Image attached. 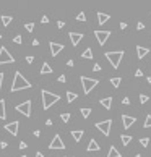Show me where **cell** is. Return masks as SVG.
<instances>
[{
	"instance_id": "obj_1",
	"label": "cell",
	"mask_w": 151,
	"mask_h": 157,
	"mask_svg": "<svg viewBox=\"0 0 151 157\" xmlns=\"http://www.w3.org/2000/svg\"><path fill=\"white\" fill-rule=\"evenodd\" d=\"M31 88V83L28 80H26L25 76H23L20 71H16L15 73V78H13V83H12V88H10V91L12 93H16V91H23V89H29Z\"/></svg>"
},
{
	"instance_id": "obj_2",
	"label": "cell",
	"mask_w": 151,
	"mask_h": 157,
	"mask_svg": "<svg viewBox=\"0 0 151 157\" xmlns=\"http://www.w3.org/2000/svg\"><path fill=\"white\" fill-rule=\"evenodd\" d=\"M41 97H42V109L47 110V109H50L55 102H59L60 96L59 94H52V93H49V91L42 89L41 91Z\"/></svg>"
},
{
	"instance_id": "obj_3",
	"label": "cell",
	"mask_w": 151,
	"mask_h": 157,
	"mask_svg": "<svg viewBox=\"0 0 151 157\" xmlns=\"http://www.w3.org/2000/svg\"><path fill=\"white\" fill-rule=\"evenodd\" d=\"M80 81H81V86H83V93L85 94H90L91 91L99 84L98 80H94V78H86V76H81Z\"/></svg>"
},
{
	"instance_id": "obj_4",
	"label": "cell",
	"mask_w": 151,
	"mask_h": 157,
	"mask_svg": "<svg viewBox=\"0 0 151 157\" xmlns=\"http://www.w3.org/2000/svg\"><path fill=\"white\" fill-rule=\"evenodd\" d=\"M106 59L111 62V65L114 68H117L120 65L122 59H123V50H117V52H106Z\"/></svg>"
},
{
	"instance_id": "obj_5",
	"label": "cell",
	"mask_w": 151,
	"mask_h": 157,
	"mask_svg": "<svg viewBox=\"0 0 151 157\" xmlns=\"http://www.w3.org/2000/svg\"><path fill=\"white\" fill-rule=\"evenodd\" d=\"M31 101H25V102H21V104H18L15 107V110L16 112H20L21 115H25V117H31Z\"/></svg>"
},
{
	"instance_id": "obj_6",
	"label": "cell",
	"mask_w": 151,
	"mask_h": 157,
	"mask_svg": "<svg viewBox=\"0 0 151 157\" xmlns=\"http://www.w3.org/2000/svg\"><path fill=\"white\" fill-rule=\"evenodd\" d=\"M13 62H15V57L7 50V47H0V65L13 63Z\"/></svg>"
},
{
	"instance_id": "obj_7",
	"label": "cell",
	"mask_w": 151,
	"mask_h": 157,
	"mask_svg": "<svg viewBox=\"0 0 151 157\" xmlns=\"http://www.w3.org/2000/svg\"><path fill=\"white\" fill-rule=\"evenodd\" d=\"M111 126H112V120H104V122H98V123H96V128H98L104 136L111 135Z\"/></svg>"
},
{
	"instance_id": "obj_8",
	"label": "cell",
	"mask_w": 151,
	"mask_h": 157,
	"mask_svg": "<svg viewBox=\"0 0 151 157\" xmlns=\"http://www.w3.org/2000/svg\"><path fill=\"white\" fill-rule=\"evenodd\" d=\"M49 149L50 151H62V149H65V143L62 141L60 135H55L52 139V143L49 144Z\"/></svg>"
},
{
	"instance_id": "obj_9",
	"label": "cell",
	"mask_w": 151,
	"mask_h": 157,
	"mask_svg": "<svg viewBox=\"0 0 151 157\" xmlns=\"http://www.w3.org/2000/svg\"><path fill=\"white\" fill-rule=\"evenodd\" d=\"M94 36H96V39H98L99 46H104V44L107 42L109 36H111V31H101V29H98V31H94Z\"/></svg>"
},
{
	"instance_id": "obj_10",
	"label": "cell",
	"mask_w": 151,
	"mask_h": 157,
	"mask_svg": "<svg viewBox=\"0 0 151 157\" xmlns=\"http://www.w3.org/2000/svg\"><path fill=\"white\" fill-rule=\"evenodd\" d=\"M18 128H20V122L18 120H13V122H10V123L5 125V130L10 133V135H13V136L18 135Z\"/></svg>"
},
{
	"instance_id": "obj_11",
	"label": "cell",
	"mask_w": 151,
	"mask_h": 157,
	"mask_svg": "<svg viewBox=\"0 0 151 157\" xmlns=\"http://www.w3.org/2000/svg\"><path fill=\"white\" fill-rule=\"evenodd\" d=\"M49 47H50V54H52V57H57V55L62 52V50H63V46H62V44L52 42V41L49 42Z\"/></svg>"
},
{
	"instance_id": "obj_12",
	"label": "cell",
	"mask_w": 151,
	"mask_h": 157,
	"mask_svg": "<svg viewBox=\"0 0 151 157\" xmlns=\"http://www.w3.org/2000/svg\"><path fill=\"white\" fill-rule=\"evenodd\" d=\"M136 122L135 117H130V115H122V123H123V128H130L133 126V123Z\"/></svg>"
},
{
	"instance_id": "obj_13",
	"label": "cell",
	"mask_w": 151,
	"mask_h": 157,
	"mask_svg": "<svg viewBox=\"0 0 151 157\" xmlns=\"http://www.w3.org/2000/svg\"><path fill=\"white\" fill-rule=\"evenodd\" d=\"M68 36H70V41H71V44H73V46H78V44H80V41L83 39V34H81V33H70Z\"/></svg>"
},
{
	"instance_id": "obj_14",
	"label": "cell",
	"mask_w": 151,
	"mask_h": 157,
	"mask_svg": "<svg viewBox=\"0 0 151 157\" xmlns=\"http://www.w3.org/2000/svg\"><path fill=\"white\" fill-rule=\"evenodd\" d=\"M150 54L148 47H142V46H136V55H138L140 60H143V57H146Z\"/></svg>"
},
{
	"instance_id": "obj_15",
	"label": "cell",
	"mask_w": 151,
	"mask_h": 157,
	"mask_svg": "<svg viewBox=\"0 0 151 157\" xmlns=\"http://www.w3.org/2000/svg\"><path fill=\"white\" fill-rule=\"evenodd\" d=\"M86 151H88V152H96V151H99V144H98V141H96L94 138H91V141L88 143Z\"/></svg>"
},
{
	"instance_id": "obj_16",
	"label": "cell",
	"mask_w": 151,
	"mask_h": 157,
	"mask_svg": "<svg viewBox=\"0 0 151 157\" xmlns=\"http://www.w3.org/2000/svg\"><path fill=\"white\" fill-rule=\"evenodd\" d=\"M101 105L106 109V110H111V107H112V97L109 96V97H104V99H101Z\"/></svg>"
},
{
	"instance_id": "obj_17",
	"label": "cell",
	"mask_w": 151,
	"mask_h": 157,
	"mask_svg": "<svg viewBox=\"0 0 151 157\" xmlns=\"http://www.w3.org/2000/svg\"><path fill=\"white\" fill-rule=\"evenodd\" d=\"M109 20H111V16H109L107 13H102V12L98 13V23L99 25H104V23H107Z\"/></svg>"
},
{
	"instance_id": "obj_18",
	"label": "cell",
	"mask_w": 151,
	"mask_h": 157,
	"mask_svg": "<svg viewBox=\"0 0 151 157\" xmlns=\"http://www.w3.org/2000/svg\"><path fill=\"white\" fill-rule=\"evenodd\" d=\"M83 135H85L83 130H73V131H71V136H73V139H75L77 143H80V141H81Z\"/></svg>"
},
{
	"instance_id": "obj_19",
	"label": "cell",
	"mask_w": 151,
	"mask_h": 157,
	"mask_svg": "<svg viewBox=\"0 0 151 157\" xmlns=\"http://www.w3.org/2000/svg\"><path fill=\"white\" fill-rule=\"evenodd\" d=\"M107 157H122V154H120V151H117L115 146H111L109 152H107Z\"/></svg>"
},
{
	"instance_id": "obj_20",
	"label": "cell",
	"mask_w": 151,
	"mask_h": 157,
	"mask_svg": "<svg viewBox=\"0 0 151 157\" xmlns=\"http://www.w3.org/2000/svg\"><path fill=\"white\" fill-rule=\"evenodd\" d=\"M7 118V112H5V101L0 99V120H5Z\"/></svg>"
},
{
	"instance_id": "obj_21",
	"label": "cell",
	"mask_w": 151,
	"mask_h": 157,
	"mask_svg": "<svg viewBox=\"0 0 151 157\" xmlns=\"http://www.w3.org/2000/svg\"><path fill=\"white\" fill-rule=\"evenodd\" d=\"M47 73H52V67H50L47 62H44L42 68H41V75H47Z\"/></svg>"
},
{
	"instance_id": "obj_22",
	"label": "cell",
	"mask_w": 151,
	"mask_h": 157,
	"mask_svg": "<svg viewBox=\"0 0 151 157\" xmlns=\"http://www.w3.org/2000/svg\"><path fill=\"white\" fill-rule=\"evenodd\" d=\"M81 59H86V60H93V50L91 47H88L83 54H81Z\"/></svg>"
},
{
	"instance_id": "obj_23",
	"label": "cell",
	"mask_w": 151,
	"mask_h": 157,
	"mask_svg": "<svg viewBox=\"0 0 151 157\" xmlns=\"http://www.w3.org/2000/svg\"><path fill=\"white\" fill-rule=\"evenodd\" d=\"M120 139H122V144L123 146H128L130 143H132V136H130V135H122Z\"/></svg>"
},
{
	"instance_id": "obj_24",
	"label": "cell",
	"mask_w": 151,
	"mask_h": 157,
	"mask_svg": "<svg viewBox=\"0 0 151 157\" xmlns=\"http://www.w3.org/2000/svg\"><path fill=\"white\" fill-rule=\"evenodd\" d=\"M120 83H122V78H119V76H117V78H111V84L115 88V89L120 86Z\"/></svg>"
},
{
	"instance_id": "obj_25",
	"label": "cell",
	"mask_w": 151,
	"mask_h": 157,
	"mask_svg": "<svg viewBox=\"0 0 151 157\" xmlns=\"http://www.w3.org/2000/svg\"><path fill=\"white\" fill-rule=\"evenodd\" d=\"M75 99H78V96L75 93H70V91H68V93H67V102H68V104H71Z\"/></svg>"
},
{
	"instance_id": "obj_26",
	"label": "cell",
	"mask_w": 151,
	"mask_h": 157,
	"mask_svg": "<svg viewBox=\"0 0 151 157\" xmlns=\"http://www.w3.org/2000/svg\"><path fill=\"white\" fill-rule=\"evenodd\" d=\"M0 20H2L3 26H8V25H10V23H12V21H13V18H12V16H5V15H3V16H2V18H0Z\"/></svg>"
},
{
	"instance_id": "obj_27",
	"label": "cell",
	"mask_w": 151,
	"mask_h": 157,
	"mask_svg": "<svg viewBox=\"0 0 151 157\" xmlns=\"http://www.w3.org/2000/svg\"><path fill=\"white\" fill-rule=\"evenodd\" d=\"M81 115H83V118H88V117H90V115H91V109H88V107H85V109H81Z\"/></svg>"
},
{
	"instance_id": "obj_28",
	"label": "cell",
	"mask_w": 151,
	"mask_h": 157,
	"mask_svg": "<svg viewBox=\"0 0 151 157\" xmlns=\"http://www.w3.org/2000/svg\"><path fill=\"white\" fill-rule=\"evenodd\" d=\"M70 117H71V115L68 114V112H63V114H60V118H62V122H63V123H67V122L70 120Z\"/></svg>"
},
{
	"instance_id": "obj_29",
	"label": "cell",
	"mask_w": 151,
	"mask_h": 157,
	"mask_svg": "<svg viewBox=\"0 0 151 157\" xmlns=\"http://www.w3.org/2000/svg\"><path fill=\"white\" fill-rule=\"evenodd\" d=\"M77 21H81V23L86 21V15H85V12H80V13L77 15Z\"/></svg>"
},
{
	"instance_id": "obj_30",
	"label": "cell",
	"mask_w": 151,
	"mask_h": 157,
	"mask_svg": "<svg viewBox=\"0 0 151 157\" xmlns=\"http://www.w3.org/2000/svg\"><path fill=\"white\" fill-rule=\"evenodd\" d=\"M140 144H142L143 148H148V144H150V138H140Z\"/></svg>"
},
{
	"instance_id": "obj_31",
	"label": "cell",
	"mask_w": 151,
	"mask_h": 157,
	"mask_svg": "<svg viewBox=\"0 0 151 157\" xmlns=\"http://www.w3.org/2000/svg\"><path fill=\"white\" fill-rule=\"evenodd\" d=\"M143 126H145V128H151V115H146V118H145V123H143Z\"/></svg>"
},
{
	"instance_id": "obj_32",
	"label": "cell",
	"mask_w": 151,
	"mask_h": 157,
	"mask_svg": "<svg viewBox=\"0 0 151 157\" xmlns=\"http://www.w3.org/2000/svg\"><path fill=\"white\" fill-rule=\"evenodd\" d=\"M25 28H26V31H28V33H33L34 31V23H26Z\"/></svg>"
},
{
	"instance_id": "obj_33",
	"label": "cell",
	"mask_w": 151,
	"mask_h": 157,
	"mask_svg": "<svg viewBox=\"0 0 151 157\" xmlns=\"http://www.w3.org/2000/svg\"><path fill=\"white\" fill-rule=\"evenodd\" d=\"M148 101H150V97L146 94H140V102H142V104H146Z\"/></svg>"
},
{
	"instance_id": "obj_34",
	"label": "cell",
	"mask_w": 151,
	"mask_h": 157,
	"mask_svg": "<svg viewBox=\"0 0 151 157\" xmlns=\"http://www.w3.org/2000/svg\"><path fill=\"white\" fill-rule=\"evenodd\" d=\"M13 42H15V44H21L23 42L21 36H15V37H13Z\"/></svg>"
},
{
	"instance_id": "obj_35",
	"label": "cell",
	"mask_w": 151,
	"mask_h": 157,
	"mask_svg": "<svg viewBox=\"0 0 151 157\" xmlns=\"http://www.w3.org/2000/svg\"><path fill=\"white\" fill-rule=\"evenodd\" d=\"M136 29H138V31H142V29H145V25H143L142 21H138V23H136Z\"/></svg>"
},
{
	"instance_id": "obj_36",
	"label": "cell",
	"mask_w": 151,
	"mask_h": 157,
	"mask_svg": "<svg viewBox=\"0 0 151 157\" xmlns=\"http://www.w3.org/2000/svg\"><path fill=\"white\" fill-rule=\"evenodd\" d=\"M122 104H123V105H130V99H128V97H123V99H122Z\"/></svg>"
},
{
	"instance_id": "obj_37",
	"label": "cell",
	"mask_w": 151,
	"mask_h": 157,
	"mask_svg": "<svg viewBox=\"0 0 151 157\" xmlns=\"http://www.w3.org/2000/svg\"><path fill=\"white\" fill-rule=\"evenodd\" d=\"M135 76H136V78H142V76H143V71H142V70H136V71H135Z\"/></svg>"
},
{
	"instance_id": "obj_38",
	"label": "cell",
	"mask_w": 151,
	"mask_h": 157,
	"mask_svg": "<svg viewBox=\"0 0 151 157\" xmlns=\"http://www.w3.org/2000/svg\"><path fill=\"white\" fill-rule=\"evenodd\" d=\"M26 62H28V63H33V62H34V57H33V55H28V57H26Z\"/></svg>"
},
{
	"instance_id": "obj_39",
	"label": "cell",
	"mask_w": 151,
	"mask_h": 157,
	"mask_svg": "<svg viewBox=\"0 0 151 157\" xmlns=\"http://www.w3.org/2000/svg\"><path fill=\"white\" fill-rule=\"evenodd\" d=\"M41 23H44V25H46V23H49V18H47V16L44 15L42 18H41Z\"/></svg>"
},
{
	"instance_id": "obj_40",
	"label": "cell",
	"mask_w": 151,
	"mask_h": 157,
	"mask_svg": "<svg viewBox=\"0 0 151 157\" xmlns=\"http://www.w3.org/2000/svg\"><path fill=\"white\" fill-rule=\"evenodd\" d=\"M59 81H60V83H65V81H67V78H65V75H60V76H59Z\"/></svg>"
},
{
	"instance_id": "obj_41",
	"label": "cell",
	"mask_w": 151,
	"mask_h": 157,
	"mask_svg": "<svg viewBox=\"0 0 151 157\" xmlns=\"http://www.w3.org/2000/svg\"><path fill=\"white\" fill-rule=\"evenodd\" d=\"M7 146H8V143H7V141H2V143H0V148H2V149H5Z\"/></svg>"
},
{
	"instance_id": "obj_42",
	"label": "cell",
	"mask_w": 151,
	"mask_h": 157,
	"mask_svg": "<svg viewBox=\"0 0 151 157\" xmlns=\"http://www.w3.org/2000/svg\"><path fill=\"white\" fill-rule=\"evenodd\" d=\"M93 70H94V71H101V67H99V63H96L94 67H93Z\"/></svg>"
},
{
	"instance_id": "obj_43",
	"label": "cell",
	"mask_w": 151,
	"mask_h": 157,
	"mask_svg": "<svg viewBox=\"0 0 151 157\" xmlns=\"http://www.w3.org/2000/svg\"><path fill=\"white\" fill-rule=\"evenodd\" d=\"M20 149H21V151H23V149H26V143H25V141L20 143Z\"/></svg>"
},
{
	"instance_id": "obj_44",
	"label": "cell",
	"mask_w": 151,
	"mask_h": 157,
	"mask_svg": "<svg viewBox=\"0 0 151 157\" xmlns=\"http://www.w3.org/2000/svg\"><path fill=\"white\" fill-rule=\"evenodd\" d=\"M57 26H59V29H62V28L65 26V23H63V21H57Z\"/></svg>"
},
{
	"instance_id": "obj_45",
	"label": "cell",
	"mask_w": 151,
	"mask_h": 157,
	"mask_svg": "<svg viewBox=\"0 0 151 157\" xmlns=\"http://www.w3.org/2000/svg\"><path fill=\"white\" fill-rule=\"evenodd\" d=\"M2 83H3V73H0V91H2Z\"/></svg>"
},
{
	"instance_id": "obj_46",
	"label": "cell",
	"mask_w": 151,
	"mask_h": 157,
	"mask_svg": "<svg viewBox=\"0 0 151 157\" xmlns=\"http://www.w3.org/2000/svg\"><path fill=\"white\" fill-rule=\"evenodd\" d=\"M125 28H127V23L122 21V23H120V29H125Z\"/></svg>"
},
{
	"instance_id": "obj_47",
	"label": "cell",
	"mask_w": 151,
	"mask_h": 157,
	"mask_svg": "<svg viewBox=\"0 0 151 157\" xmlns=\"http://www.w3.org/2000/svg\"><path fill=\"white\" fill-rule=\"evenodd\" d=\"M33 46H34V47H36V46H39V41H37V39H34V41H33Z\"/></svg>"
},
{
	"instance_id": "obj_48",
	"label": "cell",
	"mask_w": 151,
	"mask_h": 157,
	"mask_svg": "<svg viewBox=\"0 0 151 157\" xmlns=\"http://www.w3.org/2000/svg\"><path fill=\"white\" fill-rule=\"evenodd\" d=\"M67 65L68 67H73V60H67Z\"/></svg>"
},
{
	"instance_id": "obj_49",
	"label": "cell",
	"mask_w": 151,
	"mask_h": 157,
	"mask_svg": "<svg viewBox=\"0 0 151 157\" xmlns=\"http://www.w3.org/2000/svg\"><path fill=\"white\" fill-rule=\"evenodd\" d=\"M46 125H47V126H52V120H50V118H49V120L46 122Z\"/></svg>"
},
{
	"instance_id": "obj_50",
	"label": "cell",
	"mask_w": 151,
	"mask_h": 157,
	"mask_svg": "<svg viewBox=\"0 0 151 157\" xmlns=\"http://www.w3.org/2000/svg\"><path fill=\"white\" fill-rule=\"evenodd\" d=\"M36 157H44L42 152H36Z\"/></svg>"
},
{
	"instance_id": "obj_51",
	"label": "cell",
	"mask_w": 151,
	"mask_h": 157,
	"mask_svg": "<svg viewBox=\"0 0 151 157\" xmlns=\"http://www.w3.org/2000/svg\"><path fill=\"white\" fill-rule=\"evenodd\" d=\"M146 81H148V83L151 84V76H148V78H146Z\"/></svg>"
},
{
	"instance_id": "obj_52",
	"label": "cell",
	"mask_w": 151,
	"mask_h": 157,
	"mask_svg": "<svg viewBox=\"0 0 151 157\" xmlns=\"http://www.w3.org/2000/svg\"><path fill=\"white\" fill-rule=\"evenodd\" d=\"M135 157H142V156H140V154H136V156H135Z\"/></svg>"
},
{
	"instance_id": "obj_53",
	"label": "cell",
	"mask_w": 151,
	"mask_h": 157,
	"mask_svg": "<svg viewBox=\"0 0 151 157\" xmlns=\"http://www.w3.org/2000/svg\"><path fill=\"white\" fill-rule=\"evenodd\" d=\"M20 157H26V156H20Z\"/></svg>"
},
{
	"instance_id": "obj_54",
	"label": "cell",
	"mask_w": 151,
	"mask_h": 157,
	"mask_svg": "<svg viewBox=\"0 0 151 157\" xmlns=\"http://www.w3.org/2000/svg\"><path fill=\"white\" fill-rule=\"evenodd\" d=\"M0 39H2V34H0Z\"/></svg>"
}]
</instances>
